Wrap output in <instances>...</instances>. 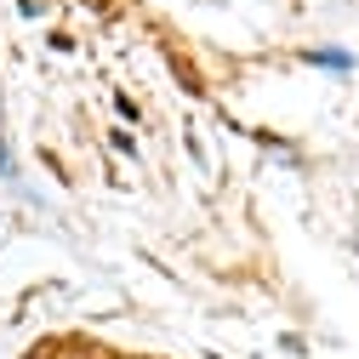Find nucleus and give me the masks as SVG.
I'll use <instances>...</instances> for the list:
<instances>
[{"label": "nucleus", "instance_id": "obj_1", "mask_svg": "<svg viewBox=\"0 0 359 359\" xmlns=\"http://www.w3.org/2000/svg\"><path fill=\"white\" fill-rule=\"evenodd\" d=\"M308 63H325V69H348V52H308Z\"/></svg>", "mask_w": 359, "mask_h": 359}, {"label": "nucleus", "instance_id": "obj_2", "mask_svg": "<svg viewBox=\"0 0 359 359\" xmlns=\"http://www.w3.org/2000/svg\"><path fill=\"white\" fill-rule=\"evenodd\" d=\"M0 165H6V149H0Z\"/></svg>", "mask_w": 359, "mask_h": 359}]
</instances>
